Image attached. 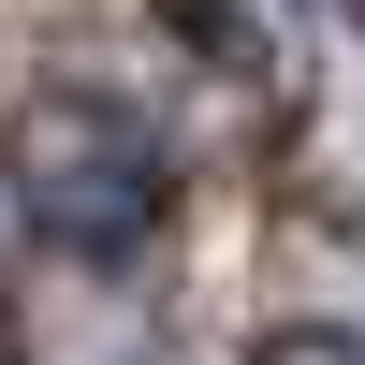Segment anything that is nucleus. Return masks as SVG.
Returning a JSON list of instances; mask_svg holds the SVG:
<instances>
[{"instance_id": "f257e3e1", "label": "nucleus", "mask_w": 365, "mask_h": 365, "mask_svg": "<svg viewBox=\"0 0 365 365\" xmlns=\"http://www.w3.org/2000/svg\"><path fill=\"white\" fill-rule=\"evenodd\" d=\"M0 205L58 263H132L161 234V205H175V161H161V132L117 88H44L15 117V146H0Z\"/></svg>"}, {"instance_id": "f03ea898", "label": "nucleus", "mask_w": 365, "mask_h": 365, "mask_svg": "<svg viewBox=\"0 0 365 365\" xmlns=\"http://www.w3.org/2000/svg\"><path fill=\"white\" fill-rule=\"evenodd\" d=\"M0 365H15V322H0Z\"/></svg>"}]
</instances>
